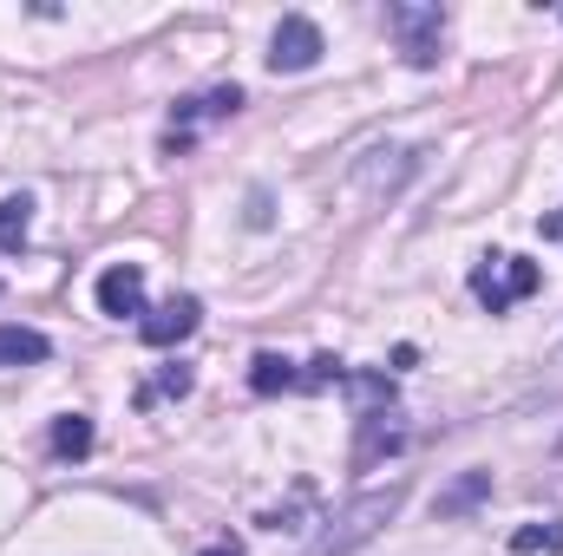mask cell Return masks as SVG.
Masks as SVG:
<instances>
[{"instance_id":"6da1fadb","label":"cell","mask_w":563,"mask_h":556,"mask_svg":"<svg viewBox=\"0 0 563 556\" xmlns=\"http://www.w3.org/2000/svg\"><path fill=\"white\" fill-rule=\"evenodd\" d=\"M400 504H407V485H400V478H394L387 491H361V498H354V504H347V511L321 531V537H314V551H308V556H347V551H361V544H367V537H374L394 511H400Z\"/></svg>"},{"instance_id":"7a4b0ae2","label":"cell","mask_w":563,"mask_h":556,"mask_svg":"<svg viewBox=\"0 0 563 556\" xmlns=\"http://www.w3.org/2000/svg\"><path fill=\"white\" fill-rule=\"evenodd\" d=\"M544 288V269L531 263V256H478V269H472V294H478V308L485 314H505L511 301H525V294H538Z\"/></svg>"},{"instance_id":"3957f363","label":"cell","mask_w":563,"mask_h":556,"mask_svg":"<svg viewBox=\"0 0 563 556\" xmlns=\"http://www.w3.org/2000/svg\"><path fill=\"white\" fill-rule=\"evenodd\" d=\"M387 33L400 40L407 66H439V46H445V13L439 7H420V0H394L387 7Z\"/></svg>"},{"instance_id":"277c9868","label":"cell","mask_w":563,"mask_h":556,"mask_svg":"<svg viewBox=\"0 0 563 556\" xmlns=\"http://www.w3.org/2000/svg\"><path fill=\"white\" fill-rule=\"evenodd\" d=\"M236 112H243V86H217V92L184 99V105L170 112L164 151H170V157H177V151H190V138H197V125H203V119H236Z\"/></svg>"},{"instance_id":"5b68a950","label":"cell","mask_w":563,"mask_h":556,"mask_svg":"<svg viewBox=\"0 0 563 556\" xmlns=\"http://www.w3.org/2000/svg\"><path fill=\"white\" fill-rule=\"evenodd\" d=\"M321 53H328V46H321V26H314L308 13H282L276 40H269V73H308Z\"/></svg>"},{"instance_id":"8992f818","label":"cell","mask_w":563,"mask_h":556,"mask_svg":"<svg viewBox=\"0 0 563 556\" xmlns=\"http://www.w3.org/2000/svg\"><path fill=\"white\" fill-rule=\"evenodd\" d=\"M197 327H203V301H197V294H170L164 308H144V321H139L144 347H177V341H190Z\"/></svg>"},{"instance_id":"52a82bcc","label":"cell","mask_w":563,"mask_h":556,"mask_svg":"<svg viewBox=\"0 0 563 556\" xmlns=\"http://www.w3.org/2000/svg\"><path fill=\"white\" fill-rule=\"evenodd\" d=\"M99 314H112V321L139 314L144 321V269L139 263H112V269L99 276Z\"/></svg>"},{"instance_id":"ba28073f","label":"cell","mask_w":563,"mask_h":556,"mask_svg":"<svg viewBox=\"0 0 563 556\" xmlns=\"http://www.w3.org/2000/svg\"><path fill=\"white\" fill-rule=\"evenodd\" d=\"M407 445V425H400V413H361V445H354V465L367 471V465H380L387 452H400Z\"/></svg>"},{"instance_id":"9c48e42d","label":"cell","mask_w":563,"mask_h":556,"mask_svg":"<svg viewBox=\"0 0 563 556\" xmlns=\"http://www.w3.org/2000/svg\"><path fill=\"white\" fill-rule=\"evenodd\" d=\"M53 354V341L40 327H20V321H0V367H40Z\"/></svg>"},{"instance_id":"30bf717a","label":"cell","mask_w":563,"mask_h":556,"mask_svg":"<svg viewBox=\"0 0 563 556\" xmlns=\"http://www.w3.org/2000/svg\"><path fill=\"white\" fill-rule=\"evenodd\" d=\"M485 498H492V471H459V478L439 491L432 511H439V518H465V511H478Z\"/></svg>"},{"instance_id":"8fae6325","label":"cell","mask_w":563,"mask_h":556,"mask_svg":"<svg viewBox=\"0 0 563 556\" xmlns=\"http://www.w3.org/2000/svg\"><path fill=\"white\" fill-rule=\"evenodd\" d=\"M250 393H263V400H276V393H301V367L282 360V354H256V360H250Z\"/></svg>"},{"instance_id":"7c38bea8","label":"cell","mask_w":563,"mask_h":556,"mask_svg":"<svg viewBox=\"0 0 563 556\" xmlns=\"http://www.w3.org/2000/svg\"><path fill=\"white\" fill-rule=\"evenodd\" d=\"M92 438H99V432H92V419H86V413H59L46 445H53L59 458H86V452H92Z\"/></svg>"},{"instance_id":"4fadbf2b","label":"cell","mask_w":563,"mask_h":556,"mask_svg":"<svg viewBox=\"0 0 563 556\" xmlns=\"http://www.w3.org/2000/svg\"><path fill=\"white\" fill-rule=\"evenodd\" d=\"M26 230H33V197H7V203H0V256L20 249Z\"/></svg>"},{"instance_id":"5bb4252c","label":"cell","mask_w":563,"mask_h":556,"mask_svg":"<svg viewBox=\"0 0 563 556\" xmlns=\"http://www.w3.org/2000/svg\"><path fill=\"white\" fill-rule=\"evenodd\" d=\"M538 551H563V524H525V531H511V556H538Z\"/></svg>"},{"instance_id":"9a60e30c","label":"cell","mask_w":563,"mask_h":556,"mask_svg":"<svg viewBox=\"0 0 563 556\" xmlns=\"http://www.w3.org/2000/svg\"><path fill=\"white\" fill-rule=\"evenodd\" d=\"M190 380H197V374H190L184 360H170V367H164V374H157L151 387H139V407H151L157 393H177V400H184V393H190Z\"/></svg>"},{"instance_id":"2e32d148","label":"cell","mask_w":563,"mask_h":556,"mask_svg":"<svg viewBox=\"0 0 563 556\" xmlns=\"http://www.w3.org/2000/svg\"><path fill=\"white\" fill-rule=\"evenodd\" d=\"M538 230H544V243H563V210H551V216H544Z\"/></svg>"},{"instance_id":"e0dca14e","label":"cell","mask_w":563,"mask_h":556,"mask_svg":"<svg viewBox=\"0 0 563 556\" xmlns=\"http://www.w3.org/2000/svg\"><path fill=\"white\" fill-rule=\"evenodd\" d=\"M197 556H243L236 544H210V551H197Z\"/></svg>"}]
</instances>
